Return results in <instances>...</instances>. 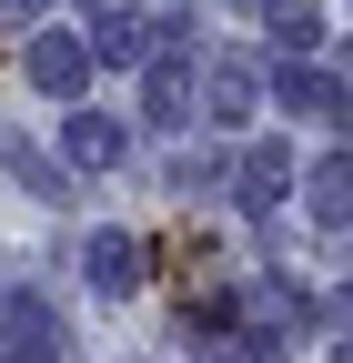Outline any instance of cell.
<instances>
[{
	"instance_id": "obj_10",
	"label": "cell",
	"mask_w": 353,
	"mask_h": 363,
	"mask_svg": "<svg viewBox=\"0 0 353 363\" xmlns=\"http://www.w3.org/2000/svg\"><path fill=\"white\" fill-rule=\"evenodd\" d=\"M61 142H71V162H81V172H101V162H121V152H131V131H121L111 111H71Z\"/></svg>"
},
{
	"instance_id": "obj_16",
	"label": "cell",
	"mask_w": 353,
	"mask_h": 363,
	"mask_svg": "<svg viewBox=\"0 0 353 363\" xmlns=\"http://www.w3.org/2000/svg\"><path fill=\"white\" fill-rule=\"evenodd\" d=\"M343 323H353V283H343Z\"/></svg>"
},
{
	"instance_id": "obj_13",
	"label": "cell",
	"mask_w": 353,
	"mask_h": 363,
	"mask_svg": "<svg viewBox=\"0 0 353 363\" xmlns=\"http://www.w3.org/2000/svg\"><path fill=\"white\" fill-rule=\"evenodd\" d=\"M252 323H303V293H283V283H262V293H252Z\"/></svg>"
},
{
	"instance_id": "obj_1",
	"label": "cell",
	"mask_w": 353,
	"mask_h": 363,
	"mask_svg": "<svg viewBox=\"0 0 353 363\" xmlns=\"http://www.w3.org/2000/svg\"><path fill=\"white\" fill-rule=\"evenodd\" d=\"M192 101H202V111H212V121H242V111H252V101H262V71H252V61H242V51H212V71H202V81H192Z\"/></svg>"
},
{
	"instance_id": "obj_15",
	"label": "cell",
	"mask_w": 353,
	"mask_h": 363,
	"mask_svg": "<svg viewBox=\"0 0 353 363\" xmlns=\"http://www.w3.org/2000/svg\"><path fill=\"white\" fill-rule=\"evenodd\" d=\"M0 11H11V21H40V11H51V0H0Z\"/></svg>"
},
{
	"instance_id": "obj_4",
	"label": "cell",
	"mask_w": 353,
	"mask_h": 363,
	"mask_svg": "<svg viewBox=\"0 0 353 363\" xmlns=\"http://www.w3.org/2000/svg\"><path fill=\"white\" fill-rule=\"evenodd\" d=\"M0 172L21 182V192H40V202H71V172H61L51 152H40L30 131H0Z\"/></svg>"
},
{
	"instance_id": "obj_5",
	"label": "cell",
	"mask_w": 353,
	"mask_h": 363,
	"mask_svg": "<svg viewBox=\"0 0 353 363\" xmlns=\"http://www.w3.org/2000/svg\"><path fill=\"white\" fill-rule=\"evenodd\" d=\"M30 81H40V91H61V101H71V91L91 81V51H81L71 30H40V40H30Z\"/></svg>"
},
{
	"instance_id": "obj_7",
	"label": "cell",
	"mask_w": 353,
	"mask_h": 363,
	"mask_svg": "<svg viewBox=\"0 0 353 363\" xmlns=\"http://www.w3.org/2000/svg\"><path fill=\"white\" fill-rule=\"evenodd\" d=\"M81 262H91V283H101V293H131V283H152V252L131 242V233H91V252H81Z\"/></svg>"
},
{
	"instance_id": "obj_6",
	"label": "cell",
	"mask_w": 353,
	"mask_h": 363,
	"mask_svg": "<svg viewBox=\"0 0 353 363\" xmlns=\"http://www.w3.org/2000/svg\"><path fill=\"white\" fill-rule=\"evenodd\" d=\"M81 51H91V61H142V71H152V11H101Z\"/></svg>"
},
{
	"instance_id": "obj_12",
	"label": "cell",
	"mask_w": 353,
	"mask_h": 363,
	"mask_svg": "<svg viewBox=\"0 0 353 363\" xmlns=\"http://www.w3.org/2000/svg\"><path fill=\"white\" fill-rule=\"evenodd\" d=\"M283 101H293V121H343V81L333 71H283Z\"/></svg>"
},
{
	"instance_id": "obj_17",
	"label": "cell",
	"mask_w": 353,
	"mask_h": 363,
	"mask_svg": "<svg viewBox=\"0 0 353 363\" xmlns=\"http://www.w3.org/2000/svg\"><path fill=\"white\" fill-rule=\"evenodd\" d=\"M232 11H262V0H232Z\"/></svg>"
},
{
	"instance_id": "obj_3",
	"label": "cell",
	"mask_w": 353,
	"mask_h": 363,
	"mask_svg": "<svg viewBox=\"0 0 353 363\" xmlns=\"http://www.w3.org/2000/svg\"><path fill=\"white\" fill-rule=\"evenodd\" d=\"M303 212H313L323 233H353V152H333V162L303 172Z\"/></svg>"
},
{
	"instance_id": "obj_14",
	"label": "cell",
	"mask_w": 353,
	"mask_h": 363,
	"mask_svg": "<svg viewBox=\"0 0 353 363\" xmlns=\"http://www.w3.org/2000/svg\"><path fill=\"white\" fill-rule=\"evenodd\" d=\"M232 363H293V353H283L273 333H242V343H232Z\"/></svg>"
},
{
	"instance_id": "obj_9",
	"label": "cell",
	"mask_w": 353,
	"mask_h": 363,
	"mask_svg": "<svg viewBox=\"0 0 353 363\" xmlns=\"http://www.w3.org/2000/svg\"><path fill=\"white\" fill-rule=\"evenodd\" d=\"M142 121H152V131H182V121H192V71H182V61H152V81H142Z\"/></svg>"
},
{
	"instance_id": "obj_18",
	"label": "cell",
	"mask_w": 353,
	"mask_h": 363,
	"mask_svg": "<svg viewBox=\"0 0 353 363\" xmlns=\"http://www.w3.org/2000/svg\"><path fill=\"white\" fill-rule=\"evenodd\" d=\"M101 11H121V0H101Z\"/></svg>"
},
{
	"instance_id": "obj_8",
	"label": "cell",
	"mask_w": 353,
	"mask_h": 363,
	"mask_svg": "<svg viewBox=\"0 0 353 363\" xmlns=\"http://www.w3.org/2000/svg\"><path fill=\"white\" fill-rule=\"evenodd\" d=\"M262 30H273V51H283V71L323 40V0H262Z\"/></svg>"
},
{
	"instance_id": "obj_11",
	"label": "cell",
	"mask_w": 353,
	"mask_h": 363,
	"mask_svg": "<svg viewBox=\"0 0 353 363\" xmlns=\"http://www.w3.org/2000/svg\"><path fill=\"white\" fill-rule=\"evenodd\" d=\"M283 192H293V152H283V142H252V152H242V202L273 212Z\"/></svg>"
},
{
	"instance_id": "obj_19",
	"label": "cell",
	"mask_w": 353,
	"mask_h": 363,
	"mask_svg": "<svg viewBox=\"0 0 353 363\" xmlns=\"http://www.w3.org/2000/svg\"><path fill=\"white\" fill-rule=\"evenodd\" d=\"M0 363H11V353H0Z\"/></svg>"
},
{
	"instance_id": "obj_2",
	"label": "cell",
	"mask_w": 353,
	"mask_h": 363,
	"mask_svg": "<svg viewBox=\"0 0 353 363\" xmlns=\"http://www.w3.org/2000/svg\"><path fill=\"white\" fill-rule=\"evenodd\" d=\"M11 363H61V313L40 293H11V343H0Z\"/></svg>"
}]
</instances>
